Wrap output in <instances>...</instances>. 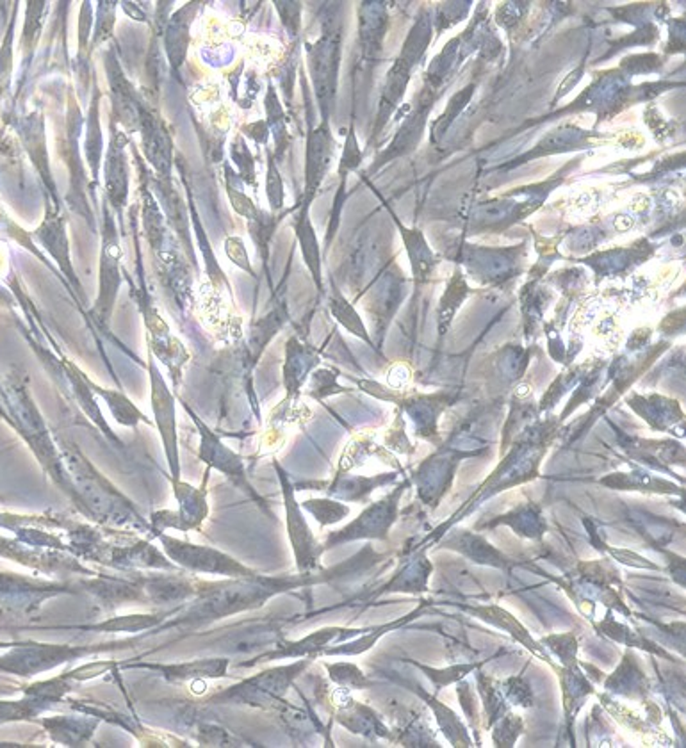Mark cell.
Returning a JSON list of instances; mask_svg holds the SVG:
<instances>
[{"instance_id":"obj_36","label":"cell","mask_w":686,"mask_h":748,"mask_svg":"<svg viewBox=\"0 0 686 748\" xmlns=\"http://www.w3.org/2000/svg\"><path fill=\"white\" fill-rule=\"evenodd\" d=\"M89 385L107 401V407L111 409L113 416H115V419H116L118 422H122V424H126V426H136L139 420H145V422H146V417L143 416V414L134 407V403H130L129 399H127L122 392L106 390V389L96 387V385H93V383H89Z\"/></svg>"},{"instance_id":"obj_27","label":"cell","mask_w":686,"mask_h":748,"mask_svg":"<svg viewBox=\"0 0 686 748\" xmlns=\"http://www.w3.org/2000/svg\"><path fill=\"white\" fill-rule=\"evenodd\" d=\"M431 563L427 558L410 561L398 576L387 582L382 591H427Z\"/></svg>"},{"instance_id":"obj_16","label":"cell","mask_w":686,"mask_h":748,"mask_svg":"<svg viewBox=\"0 0 686 748\" xmlns=\"http://www.w3.org/2000/svg\"><path fill=\"white\" fill-rule=\"evenodd\" d=\"M628 405H631L642 419H645L652 430L667 431L674 430V424H683V412L676 401L663 399L660 396H652L649 399L635 398L628 399Z\"/></svg>"},{"instance_id":"obj_43","label":"cell","mask_w":686,"mask_h":748,"mask_svg":"<svg viewBox=\"0 0 686 748\" xmlns=\"http://www.w3.org/2000/svg\"><path fill=\"white\" fill-rule=\"evenodd\" d=\"M328 672H330V677L343 688H368L373 684L355 665H348V663L328 665Z\"/></svg>"},{"instance_id":"obj_46","label":"cell","mask_w":686,"mask_h":748,"mask_svg":"<svg viewBox=\"0 0 686 748\" xmlns=\"http://www.w3.org/2000/svg\"><path fill=\"white\" fill-rule=\"evenodd\" d=\"M360 163H362V152H360V148H358V141H357L355 130H353V126H351L349 132H348V137H346L343 157H341V165H339V177H341V180H346L348 173L353 171L355 167H358Z\"/></svg>"},{"instance_id":"obj_34","label":"cell","mask_w":686,"mask_h":748,"mask_svg":"<svg viewBox=\"0 0 686 748\" xmlns=\"http://www.w3.org/2000/svg\"><path fill=\"white\" fill-rule=\"evenodd\" d=\"M280 221V216L273 212H264L258 210L257 216L248 221V234L257 247L258 255L262 257V262L267 264V255H269V241L277 230V225Z\"/></svg>"},{"instance_id":"obj_21","label":"cell","mask_w":686,"mask_h":748,"mask_svg":"<svg viewBox=\"0 0 686 748\" xmlns=\"http://www.w3.org/2000/svg\"><path fill=\"white\" fill-rule=\"evenodd\" d=\"M496 524H507L512 530H515L517 535L526 537V539H540L546 533V519L542 517V511L537 504H522L519 508H515L514 511L496 519L494 522L489 524V528L496 526Z\"/></svg>"},{"instance_id":"obj_13","label":"cell","mask_w":686,"mask_h":748,"mask_svg":"<svg viewBox=\"0 0 686 748\" xmlns=\"http://www.w3.org/2000/svg\"><path fill=\"white\" fill-rule=\"evenodd\" d=\"M175 496L178 499L180 511L172 513L173 521L166 522L165 528H177L182 531L198 528L200 522L207 517V500L204 490H195L193 487L175 481Z\"/></svg>"},{"instance_id":"obj_19","label":"cell","mask_w":686,"mask_h":748,"mask_svg":"<svg viewBox=\"0 0 686 748\" xmlns=\"http://www.w3.org/2000/svg\"><path fill=\"white\" fill-rule=\"evenodd\" d=\"M600 483L610 487V489H619V490H643V492H654V494H681V490L674 483H669L661 478H652L651 474H647L643 470L610 474V476L600 480Z\"/></svg>"},{"instance_id":"obj_8","label":"cell","mask_w":686,"mask_h":748,"mask_svg":"<svg viewBox=\"0 0 686 748\" xmlns=\"http://www.w3.org/2000/svg\"><path fill=\"white\" fill-rule=\"evenodd\" d=\"M334 154V141L330 136L328 122H323L316 130L308 132L307 139V157H305V195L303 204L314 200Z\"/></svg>"},{"instance_id":"obj_47","label":"cell","mask_w":686,"mask_h":748,"mask_svg":"<svg viewBox=\"0 0 686 748\" xmlns=\"http://www.w3.org/2000/svg\"><path fill=\"white\" fill-rule=\"evenodd\" d=\"M336 379H338V374L332 373V371H328V369L316 371V373L312 374V390H310V396L316 398V399H323L325 396L343 392V387H339V385L336 383Z\"/></svg>"},{"instance_id":"obj_4","label":"cell","mask_w":686,"mask_h":748,"mask_svg":"<svg viewBox=\"0 0 686 748\" xmlns=\"http://www.w3.org/2000/svg\"><path fill=\"white\" fill-rule=\"evenodd\" d=\"M126 134L120 132L115 124L111 125V141L104 163V180L107 204L118 214L127 207L129 198V161L126 156Z\"/></svg>"},{"instance_id":"obj_10","label":"cell","mask_w":686,"mask_h":748,"mask_svg":"<svg viewBox=\"0 0 686 748\" xmlns=\"http://www.w3.org/2000/svg\"><path fill=\"white\" fill-rule=\"evenodd\" d=\"M139 130L143 134V147H145V156L148 163L156 167L161 178L168 180L170 169H172L173 143L168 130L165 128V124L157 116L143 109L141 120H139Z\"/></svg>"},{"instance_id":"obj_33","label":"cell","mask_w":686,"mask_h":748,"mask_svg":"<svg viewBox=\"0 0 686 748\" xmlns=\"http://www.w3.org/2000/svg\"><path fill=\"white\" fill-rule=\"evenodd\" d=\"M469 294V288L462 277V273L457 269L453 278L448 284V289L444 292L442 299H440V308H439V321H440V333L446 332L449 323L453 321V316L457 312V308L460 307V303L468 298Z\"/></svg>"},{"instance_id":"obj_38","label":"cell","mask_w":686,"mask_h":748,"mask_svg":"<svg viewBox=\"0 0 686 748\" xmlns=\"http://www.w3.org/2000/svg\"><path fill=\"white\" fill-rule=\"evenodd\" d=\"M308 513L314 515V519L321 524V526H328V524H336L339 521H343L344 517L349 513V508L332 500V499H308L301 504Z\"/></svg>"},{"instance_id":"obj_29","label":"cell","mask_w":686,"mask_h":748,"mask_svg":"<svg viewBox=\"0 0 686 748\" xmlns=\"http://www.w3.org/2000/svg\"><path fill=\"white\" fill-rule=\"evenodd\" d=\"M396 480V474L394 472H390V474H378V476H375V478H364V476H355V478H348V480H338L330 489H328V492L332 494V496H338V498L343 499H349V500H360V499L366 498L368 494H371L377 487H382V485H386V483H390V481H394Z\"/></svg>"},{"instance_id":"obj_52","label":"cell","mask_w":686,"mask_h":748,"mask_svg":"<svg viewBox=\"0 0 686 748\" xmlns=\"http://www.w3.org/2000/svg\"><path fill=\"white\" fill-rule=\"evenodd\" d=\"M122 4V7L129 13L130 16H134L136 20H139V22H145V13L136 5V4H132V2H120Z\"/></svg>"},{"instance_id":"obj_39","label":"cell","mask_w":686,"mask_h":748,"mask_svg":"<svg viewBox=\"0 0 686 748\" xmlns=\"http://www.w3.org/2000/svg\"><path fill=\"white\" fill-rule=\"evenodd\" d=\"M266 197H267V204H269V210L273 214L280 212L284 208V200H286V191H284V180L280 175L278 165L273 157L271 152H267V169H266Z\"/></svg>"},{"instance_id":"obj_22","label":"cell","mask_w":686,"mask_h":748,"mask_svg":"<svg viewBox=\"0 0 686 748\" xmlns=\"http://www.w3.org/2000/svg\"><path fill=\"white\" fill-rule=\"evenodd\" d=\"M606 690L619 693V695H626V697H637V695H645V675H643L641 666L637 663V658L628 652L624 656L622 665L617 668V672L613 675L608 677L606 681Z\"/></svg>"},{"instance_id":"obj_51","label":"cell","mask_w":686,"mask_h":748,"mask_svg":"<svg viewBox=\"0 0 686 748\" xmlns=\"http://www.w3.org/2000/svg\"><path fill=\"white\" fill-rule=\"evenodd\" d=\"M241 134H243V137H248V139L256 141L257 145H266L267 137H269V126L266 124V120H256L252 124L243 125Z\"/></svg>"},{"instance_id":"obj_35","label":"cell","mask_w":686,"mask_h":748,"mask_svg":"<svg viewBox=\"0 0 686 748\" xmlns=\"http://www.w3.org/2000/svg\"><path fill=\"white\" fill-rule=\"evenodd\" d=\"M223 169H225V189H227L230 206H232V208H234L241 217H245L247 221L254 219V217L257 216L260 208L252 202V198H250L243 189H239V186H237L239 177H237V173H236L232 167H228V163L223 165Z\"/></svg>"},{"instance_id":"obj_9","label":"cell","mask_w":686,"mask_h":748,"mask_svg":"<svg viewBox=\"0 0 686 748\" xmlns=\"http://www.w3.org/2000/svg\"><path fill=\"white\" fill-rule=\"evenodd\" d=\"M193 420L197 422L200 435H202V446H200V458L204 461H207L211 467H216L217 470H221L225 476H228L237 487H241L243 490L250 492L252 498L258 499L256 492L252 490L250 483L247 481V474H245V465L243 460L237 457L232 450H228L215 433L191 412Z\"/></svg>"},{"instance_id":"obj_37","label":"cell","mask_w":686,"mask_h":748,"mask_svg":"<svg viewBox=\"0 0 686 748\" xmlns=\"http://www.w3.org/2000/svg\"><path fill=\"white\" fill-rule=\"evenodd\" d=\"M230 157L232 163L237 167V177L248 184V186H257V171H256V159L248 148L247 139L243 134H236L232 145H230Z\"/></svg>"},{"instance_id":"obj_40","label":"cell","mask_w":686,"mask_h":748,"mask_svg":"<svg viewBox=\"0 0 686 748\" xmlns=\"http://www.w3.org/2000/svg\"><path fill=\"white\" fill-rule=\"evenodd\" d=\"M522 731H524V725H522L520 716L507 713L505 716L498 720V727L492 734L494 743L498 747H512Z\"/></svg>"},{"instance_id":"obj_12","label":"cell","mask_w":686,"mask_h":748,"mask_svg":"<svg viewBox=\"0 0 686 748\" xmlns=\"http://www.w3.org/2000/svg\"><path fill=\"white\" fill-rule=\"evenodd\" d=\"M318 364H319V357L312 348L301 344L297 337H291L288 340L284 383H286V390L291 399L298 396L301 385L305 383L307 376Z\"/></svg>"},{"instance_id":"obj_14","label":"cell","mask_w":686,"mask_h":748,"mask_svg":"<svg viewBox=\"0 0 686 748\" xmlns=\"http://www.w3.org/2000/svg\"><path fill=\"white\" fill-rule=\"evenodd\" d=\"M448 549H455L457 552L464 554L471 561L481 563V565H492L498 569H507L510 565L509 558L498 551L494 545L471 531H460L451 535L448 541H444Z\"/></svg>"},{"instance_id":"obj_20","label":"cell","mask_w":686,"mask_h":748,"mask_svg":"<svg viewBox=\"0 0 686 748\" xmlns=\"http://www.w3.org/2000/svg\"><path fill=\"white\" fill-rule=\"evenodd\" d=\"M288 319H289V312H288V307L282 303L277 308H273L269 314H266L264 318L252 323L250 332H248V355H252L254 362H257L266 346L271 342V339L277 333L282 330Z\"/></svg>"},{"instance_id":"obj_32","label":"cell","mask_w":686,"mask_h":748,"mask_svg":"<svg viewBox=\"0 0 686 748\" xmlns=\"http://www.w3.org/2000/svg\"><path fill=\"white\" fill-rule=\"evenodd\" d=\"M429 606V602L427 601H423L421 602V606L418 608V610H414L410 615H407V617H403V619H399V621H394V622L386 623V625H380V627H377V629H373L371 632H368L364 638H360V640H357V642H351V643H346L344 647H338V649H327L325 651V654H362L364 651H368V649H371L386 632H388L390 629H396V627H399V625H403V623L410 622L412 619H418L421 613H423V610Z\"/></svg>"},{"instance_id":"obj_15","label":"cell","mask_w":686,"mask_h":748,"mask_svg":"<svg viewBox=\"0 0 686 748\" xmlns=\"http://www.w3.org/2000/svg\"><path fill=\"white\" fill-rule=\"evenodd\" d=\"M308 204L301 202L300 212L295 216V232H297V239L300 243L301 255L303 260L312 275V280L318 288V291L323 292V275H321V249H319V243L314 232V227L310 223V216H308Z\"/></svg>"},{"instance_id":"obj_11","label":"cell","mask_w":686,"mask_h":748,"mask_svg":"<svg viewBox=\"0 0 686 748\" xmlns=\"http://www.w3.org/2000/svg\"><path fill=\"white\" fill-rule=\"evenodd\" d=\"M200 2H187L172 18H168V25L165 29V50L173 70H178L187 56L189 42H191V22L198 9Z\"/></svg>"},{"instance_id":"obj_1","label":"cell","mask_w":686,"mask_h":748,"mask_svg":"<svg viewBox=\"0 0 686 748\" xmlns=\"http://www.w3.org/2000/svg\"><path fill=\"white\" fill-rule=\"evenodd\" d=\"M120 241L116 234V225L111 217L109 206H104V241L100 253V275H98V296L93 307V316L102 325L109 323L118 289L122 284L120 275Z\"/></svg>"},{"instance_id":"obj_3","label":"cell","mask_w":686,"mask_h":748,"mask_svg":"<svg viewBox=\"0 0 686 748\" xmlns=\"http://www.w3.org/2000/svg\"><path fill=\"white\" fill-rule=\"evenodd\" d=\"M165 551L182 567L195 572H213L227 576H252L248 569L232 560L230 556L216 551L213 547H200L186 541H175L168 535H159Z\"/></svg>"},{"instance_id":"obj_31","label":"cell","mask_w":686,"mask_h":748,"mask_svg":"<svg viewBox=\"0 0 686 748\" xmlns=\"http://www.w3.org/2000/svg\"><path fill=\"white\" fill-rule=\"evenodd\" d=\"M328 307H330L332 316L343 325L348 332L360 337L362 340H366L368 344L373 346V340L369 339V335H368V330H366L360 316L357 314V310L353 308V305L344 298L341 291H339L336 286H332V294H330V299H328Z\"/></svg>"},{"instance_id":"obj_7","label":"cell","mask_w":686,"mask_h":748,"mask_svg":"<svg viewBox=\"0 0 686 748\" xmlns=\"http://www.w3.org/2000/svg\"><path fill=\"white\" fill-rule=\"evenodd\" d=\"M150 381H152V409L165 442L166 457L170 461L173 480H178V451H177V426H175V403L156 362L150 359Z\"/></svg>"},{"instance_id":"obj_41","label":"cell","mask_w":686,"mask_h":748,"mask_svg":"<svg viewBox=\"0 0 686 748\" xmlns=\"http://www.w3.org/2000/svg\"><path fill=\"white\" fill-rule=\"evenodd\" d=\"M542 643H546V647H550L561 662L563 666L576 665L578 658H576V651H578V642L576 638L567 632V634H553L542 640Z\"/></svg>"},{"instance_id":"obj_6","label":"cell","mask_w":686,"mask_h":748,"mask_svg":"<svg viewBox=\"0 0 686 748\" xmlns=\"http://www.w3.org/2000/svg\"><path fill=\"white\" fill-rule=\"evenodd\" d=\"M338 65H339V33L328 31L325 33V36L318 42L316 48L310 54V70H312V79L316 84L318 98L321 102V111L325 116L323 122H327L328 106L336 91Z\"/></svg>"},{"instance_id":"obj_48","label":"cell","mask_w":686,"mask_h":748,"mask_svg":"<svg viewBox=\"0 0 686 748\" xmlns=\"http://www.w3.org/2000/svg\"><path fill=\"white\" fill-rule=\"evenodd\" d=\"M503 690L507 699L514 704V706L530 707L531 706V688L530 684L522 679V677H510L509 681L503 682Z\"/></svg>"},{"instance_id":"obj_23","label":"cell","mask_w":686,"mask_h":748,"mask_svg":"<svg viewBox=\"0 0 686 748\" xmlns=\"http://www.w3.org/2000/svg\"><path fill=\"white\" fill-rule=\"evenodd\" d=\"M392 217L396 219L398 228H399V232H401V236H403V239H405L407 251H409V257H410V262H412V271H414L416 282H418V284L429 282V277H431V273H433L435 260H433V255H431V251H429V247L427 245L425 238L421 236L419 230H407V228L398 221L396 216H392Z\"/></svg>"},{"instance_id":"obj_44","label":"cell","mask_w":686,"mask_h":748,"mask_svg":"<svg viewBox=\"0 0 686 748\" xmlns=\"http://www.w3.org/2000/svg\"><path fill=\"white\" fill-rule=\"evenodd\" d=\"M414 665L418 666V668H421L423 672H427V675H429V679L435 682V686H437V688H442V686H448V684H451V682H459V681H460V679H464L468 673H471L474 668H478L479 663H472V665L451 666V668H446V670H433V668L419 665V663H414Z\"/></svg>"},{"instance_id":"obj_5","label":"cell","mask_w":686,"mask_h":748,"mask_svg":"<svg viewBox=\"0 0 686 748\" xmlns=\"http://www.w3.org/2000/svg\"><path fill=\"white\" fill-rule=\"evenodd\" d=\"M277 465V463H275ZM280 481H282V492H284V499H286V511H288V528H289V539L293 541V549L297 554V561L300 567L301 572H307L308 569L318 565L319 554H321V547L318 545V541L314 539V535L310 533L303 515H301L300 504L295 500V490L289 483L288 474L280 469V465H277Z\"/></svg>"},{"instance_id":"obj_45","label":"cell","mask_w":686,"mask_h":748,"mask_svg":"<svg viewBox=\"0 0 686 748\" xmlns=\"http://www.w3.org/2000/svg\"><path fill=\"white\" fill-rule=\"evenodd\" d=\"M223 247H225L227 257L230 258V262H232L234 266H237L239 269H243V271L248 273L250 277H256V271H254V268H252L248 251H247V247H245V243H243V239H241L239 236H228V238L225 239Z\"/></svg>"},{"instance_id":"obj_26","label":"cell","mask_w":686,"mask_h":748,"mask_svg":"<svg viewBox=\"0 0 686 748\" xmlns=\"http://www.w3.org/2000/svg\"><path fill=\"white\" fill-rule=\"evenodd\" d=\"M264 109H266V124L275 137L277 157H280L288 148L289 134H288V118H286L284 107L280 104V98L273 84H267L266 96H264Z\"/></svg>"},{"instance_id":"obj_49","label":"cell","mask_w":686,"mask_h":748,"mask_svg":"<svg viewBox=\"0 0 686 748\" xmlns=\"http://www.w3.org/2000/svg\"><path fill=\"white\" fill-rule=\"evenodd\" d=\"M275 9L278 11L284 27L289 31V36H298L301 25L300 2H275Z\"/></svg>"},{"instance_id":"obj_18","label":"cell","mask_w":686,"mask_h":748,"mask_svg":"<svg viewBox=\"0 0 686 748\" xmlns=\"http://www.w3.org/2000/svg\"><path fill=\"white\" fill-rule=\"evenodd\" d=\"M576 665L565 666L558 670L560 679H561V688H563V706H565V718H567L569 731L574 725V718L583 706L587 695L594 692L589 679L578 670Z\"/></svg>"},{"instance_id":"obj_24","label":"cell","mask_w":686,"mask_h":748,"mask_svg":"<svg viewBox=\"0 0 686 748\" xmlns=\"http://www.w3.org/2000/svg\"><path fill=\"white\" fill-rule=\"evenodd\" d=\"M40 232H42L44 243L46 245V248L50 249L52 257L59 262L61 269L68 275L72 284L79 288V280L76 277V271H74V266H72V260H70V247H68V239H66V234H65V223L61 219L46 221Z\"/></svg>"},{"instance_id":"obj_30","label":"cell","mask_w":686,"mask_h":748,"mask_svg":"<svg viewBox=\"0 0 686 748\" xmlns=\"http://www.w3.org/2000/svg\"><path fill=\"white\" fill-rule=\"evenodd\" d=\"M596 627H598L600 631H602L606 636H610L611 640H615V642H619V643H624V645H630V647H639V649H643V651H647V652L658 654V656H661V658H665V660H674V658H672L671 654H667L663 649H660V647L654 645L652 642H647L643 636H641L639 632H635L633 629H630L628 625L615 622L610 613H608V617H606L602 622L598 623Z\"/></svg>"},{"instance_id":"obj_42","label":"cell","mask_w":686,"mask_h":748,"mask_svg":"<svg viewBox=\"0 0 686 748\" xmlns=\"http://www.w3.org/2000/svg\"><path fill=\"white\" fill-rule=\"evenodd\" d=\"M116 4L118 2H98V22H96L95 36L91 40L93 46H98L111 38L113 27H115Z\"/></svg>"},{"instance_id":"obj_50","label":"cell","mask_w":686,"mask_h":748,"mask_svg":"<svg viewBox=\"0 0 686 748\" xmlns=\"http://www.w3.org/2000/svg\"><path fill=\"white\" fill-rule=\"evenodd\" d=\"M91 25H93V7L89 2H83L81 11H79V24H77L79 56L86 52L89 42H91Z\"/></svg>"},{"instance_id":"obj_17","label":"cell","mask_w":686,"mask_h":748,"mask_svg":"<svg viewBox=\"0 0 686 748\" xmlns=\"http://www.w3.org/2000/svg\"><path fill=\"white\" fill-rule=\"evenodd\" d=\"M469 613L479 617V619H483L485 622L492 623V625L503 629V631H509L519 643H522L524 647H528V649H530L533 654H537L540 660H546L548 663H551L550 656L540 649V645H537V643L531 640V636H530V632L526 631V627L519 622L515 617H512L509 612H505L503 608L494 606V604H492V606H478V608H469Z\"/></svg>"},{"instance_id":"obj_2","label":"cell","mask_w":686,"mask_h":748,"mask_svg":"<svg viewBox=\"0 0 686 748\" xmlns=\"http://www.w3.org/2000/svg\"><path fill=\"white\" fill-rule=\"evenodd\" d=\"M407 487H409V481H403V485H399L386 499L368 506L360 513L358 519H355L351 524H348L341 531L332 533L327 539L325 549L339 545L343 541H360V539L386 541L387 533H388L392 522L398 517V502H399V498H401V494L405 492Z\"/></svg>"},{"instance_id":"obj_25","label":"cell","mask_w":686,"mask_h":748,"mask_svg":"<svg viewBox=\"0 0 686 748\" xmlns=\"http://www.w3.org/2000/svg\"><path fill=\"white\" fill-rule=\"evenodd\" d=\"M418 692H419V695L427 701V704L433 709V714L437 716V722H439L440 731H442V733L446 734V738L453 743V747H471L472 740L469 738L468 731L464 729L462 722L459 720V716H457L449 707L440 704L439 701H435L433 697H429V693H425L423 690H419V686H418Z\"/></svg>"},{"instance_id":"obj_28","label":"cell","mask_w":686,"mask_h":748,"mask_svg":"<svg viewBox=\"0 0 686 748\" xmlns=\"http://www.w3.org/2000/svg\"><path fill=\"white\" fill-rule=\"evenodd\" d=\"M98 100L100 93L95 91L89 115H87L86 128V161L87 167L91 169V177L96 180L100 163H102V154H104V137H102V128H100V118H98Z\"/></svg>"}]
</instances>
